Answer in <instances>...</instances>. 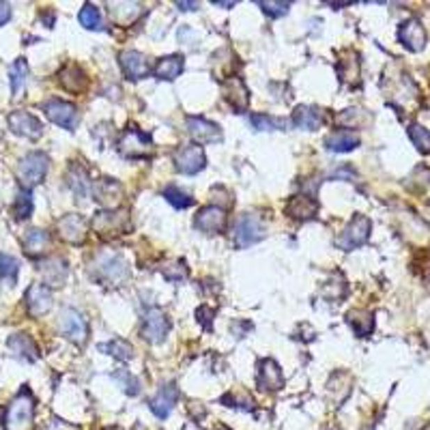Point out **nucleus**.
I'll return each mask as SVG.
<instances>
[{
    "label": "nucleus",
    "instance_id": "nucleus-1",
    "mask_svg": "<svg viewBox=\"0 0 430 430\" xmlns=\"http://www.w3.org/2000/svg\"><path fill=\"white\" fill-rule=\"evenodd\" d=\"M35 420V398L31 390H22L9 404L3 417L5 430H31Z\"/></svg>",
    "mask_w": 430,
    "mask_h": 430
},
{
    "label": "nucleus",
    "instance_id": "nucleus-2",
    "mask_svg": "<svg viewBox=\"0 0 430 430\" xmlns=\"http://www.w3.org/2000/svg\"><path fill=\"white\" fill-rule=\"evenodd\" d=\"M49 168V160L41 151H33V153L24 155L22 162L17 164V181L22 185V190H33L35 185H39L43 181V176L47 174Z\"/></svg>",
    "mask_w": 430,
    "mask_h": 430
},
{
    "label": "nucleus",
    "instance_id": "nucleus-3",
    "mask_svg": "<svg viewBox=\"0 0 430 430\" xmlns=\"http://www.w3.org/2000/svg\"><path fill=\"white\" fill-rule=\"evenodd\" d=\"M93 226L99 237L112 239L118 235H125L132 229V217L128 211H99L93 220Z\"/></svg>",
    "mask_w": 430,
    "mask_h": 430
},
{
    "label": "nucleus",
    "instance_id": "nucleus-4",
    "mask_svg": "<svg viewBox=\"0 0 430 430\" xmlns=\"http://www.w3.org/2000/svg\"><path fill=\"white\" fill-rule=\"evenodd\" d=\"M370 231H372V222L358 213L355 217H353L348 224H346V229L342 231V235L336 239V245L344 252H351V249H355V247H362L368 237H370Z\"/></svg>",
    "mask_w": 430,
    "mask_h": 430
},
{
    "label": "nucleus",
    "instance_id": "nucleus-5",
    "mask_svg": "<svg viewBox=\"0 0 430 430\" xmlns=\"http://www.w3.org/2000/svg\"><path fill=\"white\" fill-rule=\"evenodd\" d=\"M59 327H61V334L65 338H69L73 344H78V346L86 344V340H89V323H86L82 312L73 310V308H65L61 312Z\"/></svg>",
    "mask_w": 430,
    "mask_h": 430
},
{
    "label": "nucleus",
    "instance_id": "nucleus-6",
    "mask_svg": "<svg viewBox=\"0 0 430 430\" xmlns=\"http://www.w3.org/2000/svg\"><path fill=\"white\" fill-rule=\"evenodd\" d=\"M47 114V118L56 123L59 128L63 130H69L73 132L75 128H78L80 123V112H78V106L69 104V101H63V99H49L45 101V104L41 106Z\"/></svg>",
    "mask_w": 430,
    "mask_h": 430
},
{
    "label": "nucleus",
    "instance_id": "nucleus-7",
    "mask_svg": "<svg viewBox=\"0 0 430 430\" xmlns=\"http://www.w3.org/2000/svg\"><path fill=\"white\" fill-rule=\"evenodd\" d=\"M97 271L95 277L110 286H121L130 277V265L125 263L121 256H104L97 261Z\"/></svg>",
    "mask_w": 430,
    "mask_h": 430
},
{
    "label": "nucleus",
    "instance_id": "nucleus-8",
    "mask_svg": "<svg viewBox=\"0 0 430 430\" xmlns=\"http://www.w3.org/2000/svg\"><path fill=\"white\" fill-rule=\"evenodd\" d=\"M265 239V229L256 215L243 213L235 224V245L237 247H249Z\"/></svg>",
    "mask_w": 430,
    "mask_h": 430
},
{
    "label": "nucleus",
    "instance_id": "nucleus-9",
    "mask_svg": "<svg viewBox=\"0 0 430 430\" xmlns=\"http://www.w3.org/2000/svg\"><path fill=\"white\" fill-rule=\"evenodd\" d=\"M226 224H229V215L222 207H202L198 213H196V220H194V226L205 235H222L226 231Z\"/></svg>",
    "mask_w": 430,
    "mask_h": 430
},
{
    "label": "nucleus",
    "instance_id": "nucleus-10",
    "mask_svg": "<svg viewBox=\"0 0 430 430\" xmlns=\"http://www.w3.org/2000/svg\"><path fill=\"white\" fill-rule=\"evenodd\" d=\"M118 151L121 155L130 158V160H138V158H146L151 153V136L142 134L140 130L132 128L128 130L121 140H118Z\"/></svg>",
    "mask_w": 430,
    "mask_h": 430
},
{
    "label": "nucleus",
    "instance_id": "nucleus-11",
    "mask_svg": "<svg viewBox=\"0 0 430 430\" xmlns=\"http://www.w3.org/2000/svg\"><path fill=\"white\" fill-rule=\"evenodd\" d=\"M168 330H170L168 316L160 308H148L142 323V338L148 340L151 344H160L166 338Z\"/></svg>",
    "mask_w": 430,
    "mask_h": 430
},
{
    "label": "nucleus",
    "instance_id": "nucleus-12",
    "mask_svg": "<svg viewBox=\"0 0 430 430\" xmlns=\"http://www.w3.org/2000/svg\"><path fill=\"white\" fill-rule=\"evenodd\" d=\"M187 132L196 140L198 146L222 142V130L215 123L202 118V116H187Z\"/></svg>",
    "mask_w": 430,
    "mask_h": 430
},
{
    "label": "nucleus",
    "instance_id": "nucleus-13",
    "mask_svg": "<svg viewBox=\"0 0 430 430\" xmlns=\"http://www.w3.org/2000/svg\"><path fill=\"white\" fill-rule=\"evenodd\" d=\"M205 151L198 144H190V146H183L174 153V164H176V170L183 172V174H198L202 168H205Z\"/></svg>",
    "mask_w": 430,
    "mask_h": 430
},
{
    "label": "nucleus",
    "instance_id": "nucleus-14",
    "mask_svg": "<svg viewBox=\"0 0 430 430\" xmlns=\"http://www.w3.org/2000/svg\"><path fill=\"white\" fill-rule=\"evenodd\" d=\"M118 63L128 80H142L151 73L148 59L142 52H136V49H125V52H121Z\"/></svg>",
    "mask_w": 430,
    "mask_h": 430
},
{
    "label": "nucleus",
    "instance_id": "nucleus-15",
    "mask_svg": "<svg viewBox=\"0 0 430 430\" xmlns=\"http://www.w3.org/2000/svg\"><path fill=\"white\" fill-rule=\"evenodd\" d=\"M9 128H11L13 134L24 136V138H29V140H37L43 134L41 121L37 116L29 114V112H24V110H17V112L9 114Z\"/></svg>",
    "mask_w": 430,
    "mask_h": 430
},
{
    "label": "nucleus",
    "instance_id": "nucleus-16",
    "mask_svg": "<svg viewBox=\"0 0 430 430\" xmlns=\"http://www.w3.org/2000/svg\"><path fill=\"white\" fill-rule=\"evenodd\" d=\"M222 95L237 112H245L249 106V93L245 89L243 80L237 78V75H231V78L222 80Z\"/></svg>",
    "mask_w": 430,
    "mask_h": 430
},
{
    "label": "nucleus",
    "instance_id": "nucleus-17",
    "mask_svg": "<svg viewBox=\"0 0 430 430\" xmlns=\"http://www.w3.org/2000/svg\"><path fill=\"white\" fill-rule=\"evenodd\" d=\"M398 41L411 52H422L426 45V31L417 20H407L398 29Z\"/></svg>",
    "mask_w": 430,
    "mask_h": 430
},
{
    "label": "nucleus",
    "instance_id": "nucleus-18",
    "mask_svg": "<svg viewBox=\"0 0 430 430\" xmlns=\"http://www.w3.org/2000/svg\"><path fill=\"white\" fill-rule=\"evenodd\" d=\"M256 385L265 392H277L284 385V374L273 360H263L259 364V376H256Z\"/></svg>",
    "mask_w": 430,
    "mask_h": 430
},
{
    "label": "nucleus",
    "instance_id": "nucleus-19",
    "mask_svg": "<svg viewBox=\"0 0 430 430\" xmlns=\"http://www.w3.org/2000/svg\"><path fill=\"white\" fill-rule=\"evenodd\" d=\"M95 200H99L101 207H106V211H112L121 205L123 200V187L112 181V179H101L93 185Z\"/></svg>",
    "mask_w": 430,
    "mask_h": 430
},
{
    "label": "nucleus",
    "instance_id": "nucleus-20",
    "mask_svg": "<svg viewBox=\"0 0 430 430\" xmlns=\"http://www.w3.org/2000/svg\"><path fill=\"white\" fill-rule=\"evenodd\" d=\"M52 291L45 284H33L26 293V306L31 316H43L52 310Z\"/></svg>",
    "mask_w": 430,
    "mask_h": 430
},
{
    "label": "nucleus",
    "instance_id": "nucleus-21",
    "mask_svg": "<svg viewBox=\"0 0 430 430\" xmlns=\"http://www.w3.org/2000/svg\"><path fill=\"white\" fill-rule=\"evenodd\" d=\"M176 398H179V387H176L174 383H168V385H164L153 398H151L148 407H151V411H153L160 420H166V417L172 413V409H174Z\"/></svg>",
    "mask_w": 430,
    "mask_h": 430
},
{
    "label": "nucleus",
    "instance_id": "nucleus-22",
    "mask_svg": "<svg viewBox=\"0 0 430 430\" xmlns=\"http://www.w3.org/2000/svg\"><path fill=\"white\" fill-rule=\"evenodd\" d=\"M59 235L73 243V245H78L86 239V222L82 215H75V213H69L65 215L61 222H59Z\"/></svg>",
    "mask_w": 430,
    "mask_h": 430
},
{
    "label": "nucleus",
    "instance_id": "nucleus-23",
    "mask_svg": "<svg viewBox=\"0 0 430 430\" xmlns=\"http://www.w3.org/2000/svg\"><path fill=\"white\" fill-rule=\"evenodd\" d=\"M293 125L299 130L316 132L325 125V114H323V110H318L314 106H299L293 112Z\"/></svg>",
    "mask_w": 430,
    "mask_h": 430
},
{
    "label": "nucleus",
    "instance_id": "nucleus-24",
    "mask_svg": "<svg viewBox=\"0 0 430 430\" xmlns=\"http://www.w3.org/2000/svg\"><path fill=\"white\" fill-rule=\"evenodd\" d=\"M284 211L293 220H312L318 213V202L310 196H293L286 202Z\"/></svg>",
    "mask_w": 430,
    "mask_h": 430
},
{
    "label": "nucleus",
    "instance_id": "nucleus-25",
    "mask_svg": "<svg viewBox=\"0 0 430 430\" xmlns=\"http://www.w3.org/2000/svg\"><path fill=\"white\" fill-rule=\"evenodd\" d=\"M59 82H61V86H63L65 91H69V93H82V91H86V86H89L86 73H84L78 65H75V63H69L67 67L61 69Z\"/></svg>",
    "mask_w": 430,
    "mask_h": 430
},
{
    "label": "nucleus",
    "instance_id": "nucleus-26",
    "mask_svg": "<svg viewBox=\"0 0 430 430\" xmlns=\"http://www.w3.org/2000/svg\"><path fill=\"white\" fill-rule=\"evenodd\" d=\"M41 273H43V280H45V286H63L67 275H69V269H67V263L61 259V256H52L47 259L43 265H41Z\"/></svg>",
    "mask_w": 430,
    "mask_h": 430
},
{
    "label": "nucleus",
    "instance_id": "nucleus-27",
    "mask_svg": "<svg viewBox=\"0 0 430 430\" xmlns=\"http://www.w3.org/2000/svg\"><path fill=\"white\" fill-rule=\"evenodd\" d=\"M7 346L13 355L26 360V362H37L39 360V348L35 344V340L26 334H13L9 340H7Z\"/></svg>",
    "mask_w": 430,
    "mask_h": 430
},
{
    "label": "nucleus",
    "instance_id": "nucleus-28",
    "mask_svg": "<svg viewBox=\"0 0 430 430\" xmlns=\"http://www.w3.org/2000/svg\"><path fill=\"white\" fill-rule=\"evenodd\" d=\"M183 67H185V63H183V59L179 54H170V56H162L155 63L153 73H155V78H160V80L172 82V80H176L183 73Z\"/></svg>",
    "mask_w": 430,
    "mask_h": 430
},
{
    "label": "nucleus",
    "instance_id": "nucleus-29",
    "mask_svg": "<svg viewBox=\"0 0 430 430\" xmlns=\"http://www.w3.org/2000/svg\"><path fill=\"white\" fill-rule=\"evenodd\" d=\"M325 146L334 153H348V151L360 146V136L355 132H334L325 138Z\"/></svg>",
    "mask_w": 430,
    "mask_h": 430
},
{
    "label": "nucleus",
    "instance_id": "nucleus-30",
    "mask_svg": "<svg viewBox=\"0 0 430 430\" xmlns=\"http://www.w3.org/2000/svg\"><path fill=\"white\" fill-rule=\"evenodd\" d=\"M47 249H49V235L39 229L29 231L26 239H24V252H26L31 259H39Z\"/></svg>",
    "mask_w": 430,
    "mask_h": 430
},
{
    "label": "nucleus",
    "instance_id": "nucleus-31",
    "mask_svg": "<svg viewBox=\"0 0 430 430\" xmlns=\"http://www.w3.org/2000/svg\"><path fill=\"white\" fill-rule=\"evenodd\" d=\"M110 15L121 26H130L132 22H136L142 15V7L136 3H114L110 5Z\"/></svg>",
    "mask_w": 430,
    "mask_h": 430
},
{
    "label": "nucleus",
    "instance_id": "nucleus-32",
    "mask_svg": "<svg viewBox=\"0 0 430 430\" xmlns=\"http://www.w3.org/2000/svg\"><path fill=\"white\" fill-rule=\"evenodd\" d=\"M346 321L351 323L353 330H355V334L362 336V338L372 334V330H374V316L370 312H366V310H353V312H348Z\"/></svg>",
    "mask_w": 430,
    "mask_h": 430
},
{
    "label": "nucleus",
    "instance_id": "nucleus-33",
    "mask_svg": "<svg viewBox=\"0 0 430 430\" xmlns=\"http://www.w3.org/2000/svg\"><path fill=\"white\" fill-rule=\"evenodd\" d=\"M99 348L104 351V353H108V355L121 360V362H128V360L134 358V346L128 340H123V338H114V340H110L106 344H101Z\"/></svg>",
    "mask_w": 430,
    "mask_h": 430
},
{
    "label": "nucleus",
    "instance_id": "nucleus-34",
    "mask_svg": "<svg viewBox=\"0 0 430 430\" xmlns=\"http://www.w3.org/2000/svg\"><path fill=\"white\" fill-rule=\"evenodd\" d=\"M9 75H11V93L13 97L20 95V91L24 89V84H26V75H29V65L24 59H17L11 69H9Z\"/></svg>",
    "mask_w": 430,
    "mask_h": 430
},
{
    "label": "nucleus",
    "instance_id": "nucleus-35",
    "mask_svg": "<svg viewBox=\"0 0 430 430\" xmlns=\"http://www.w3.org/2000/svg\"><path fill=\"white\" fill-rule=\"evenodd\" d=\"M160 271H162V275L166 277V280H170V282H183L185 277H187V273H190L185 261H181V259L164 263V267Z\"/></svg>",
    "mask_w": 430,
    "mask_h": 430
},
{
    "label": "nucleus",
    "instance_id": "nucleus-36",
    "mask_svg": "<svg viewBox=\"0 0 430 430\" xmlns=\"http://www.w3.org/2000/svg\"><path fill=\"white\" fill-rule=\"evenodd\" d=\"M249 123H252V128L259 130V132L284 130V128H289V121L273 118V116H267V114H252V116H249Z\"/></svg>",
    "mask_w": 430,
    "mask_h": 430
},
{
    "label": "nucleus",
    "instance_id": "nucleus-37",
    "mask_svg": "<svg viewBox=\"0 0 430 430\" xmlns=\"http://www.w3.org/2000/svg\"><path fill=\"white\" fill-rule=\"evenodd\" d=\"M67 183H69V187L73 190V194L78 196V198H84V196H86V192H89V181H86V174H84L82 168L73 166V168L69 170V174H67Z\"/></svg>",
    "mask_w": 430,
    "mask_h": 430
},
{
    "label": "nucleus",
    "instance_id": "nucleus-38",
    "mask_svg": "<svg viewBox=\"0 0 430 430\" xmlns=\"http://www.w3.org/2000/svg\"><path fill=\"white\" fill-rule=\"evenodd\" d=\"M17 273H20V263L9 254H0V277H3V282L13 286L17 280Z\"/></svg>",
    "mask_w": 430,
    "mask_h": 430
},
{
    "label": "nucleus",
    "instance_id": "nucleus-39",
    "mask_svg": "<svg viewBox=\"0 0 430 430\" xmlns=\"http://www.w3.org/2000/svg\"><path fill=\"white\" fill-rule=\"evenodd\" d=\"M78 20H80L82 26L89 29V31H101V29H104V24H101V13H99V9L93 7V5H84V7L80 9Z\"/></svg>",
    "mask_w": 430,
    "mask_h": 430
},
{
    "label": "nucleus",
    "instance_id": "nucleus-40",
    "mask_svg": "<svg viewBox=\"0 0 430 430\" xmlns=\"http://www.w3.org/2000/svg\"><path fill=\"white\" fill-rule=\"evenodd\" d=\"M33 213V196L29 190H22L13 202V215L15 220H26Z\"/></svg>",
    "mask_w": 430,
    "mask_h": 430
},
{
    "label": "nucleus",
    "instance_id": "nucleus-41",
    "mask_svg": "<svg viewBox=\"0 0 430 430\" xmlns=\"http://www.w3.org/2000/svg\"><path fill=\"white\" fill-rule=\"evenodd\" d=\"M409 138H411L413 146L420 151V153H430V132L426 128L413 123L409 128Z\"/></svg>",
    "mask_w": 430,
    "mask_h": 430
},
{
    "label": "nucleus",
    "instance_id": "nucleus-42",
    "mask_svg": "<svg viewBox=\"0 0 430 430\" xmlns=\"http://www.w3.org/2000/svg\"><path fill=\"white\" fill-rule=\"evenodd\" d=\"M164 198L170 202L174 209H187V207L194 205V198H192L190 194L181 192L179 187H174V185H170V187L164 190Z\"/></svg>",
    "mask_w": 430,
    "mask_h": 430
},
{
    "label": "nucleus",
    "instance_id": "nucleus-43",
    "mask_svg": "<svg viewBox=\"0 0 430 430\" xmlns=\"http://www.w3.org/2000/svg\"><path fill=\"white\" fill-rule=\"evenodd\" d=\"M112 378H114V381H118L130 396H138L140 394V381H138L136 376H132L128 370H116L112 374Z\"/></svg>",
    "mask_w": 430,
    "mask_h": 430
},
{
    "label": "nucleus",
    "instance_id": "nucleus-44",
    "mask_svg": "<svg viewBox=\"0 0 430 430\" xmlns=\"http://www.w3.org/2000/svg\"><path fill=\"white\" fill-rule=\"evenodd\" d=\"M338 67H342V69H338L340 71V78L344 80V82H358V78H360V65H358V61H340V65Z\"/></svg>",
    "mask_w": 430,
    "mask_h": 430
},
{
    "label": "nucleus",
    "instance_id": "nucleus-45",
    "mask_svg": "<svg viewBox=\"0 0 430 430\" xmlns=\"http://www.w3.org/2000/svg\"><path fill=\"white\" fill-rule=\"evenodd\" d=\"M259 7H261L267 15H271V17H282V15H286L289 9H291L289 3H259Z\"/></svg>",
    "mask_w": 430,
    "mask_h": 430
},
{
    "label": "nucleus",
    "instance_id": "nucleus-46",
    "mask_svg": "<svg viewBox=\"0 0 430 430\" xmlns=\"http://www.w3.org/2000/svg\"><path fill=\"white\" fill-rule=\"evenodd\" d=\"M196 316H198V323H202V327H205L207 332H211V321L215 316V310L213 308H207V306H200L196 310Z\"/></svg>",
    "mask_w": 430,
    "mask_h": 430
},
{
    "label": "nucleus",
    "instance_id": "nucleus-47",
    "mask_svg": "<svg viewBox=\"0 0 430 430\" xmlns=\"http://www.w3.org/2000/svg\"><path fill=\"white\" fill-rule=\"evenodd\" d=\"M9 20H11V5L0 3V26H5Z\"/></svg>",
    "mask_w": 430,
    "mask_h": 430
},
{
    "label": "nucleus",
    "instance_id": "nucleus-48",
    "mask_svg": "<svg viewBox=\"0 0 430 430\" xmlns=\"http://www.w3.org/2000/svg\"><path fill=\"white\" fill-rule=\"evenodd\" d=\"M181 11H196L198 9V3H176Z\"/></svg>",
    "mask_w": 430,
    "mask_h": 430
},
{
    "label": "nucleus",
    "instance_id": "nucleus-49",
    "mask_svg": "<svg viewBox=\"0 0 430 430\" xmlns=\"http://www.w3.org/2000/svg\"><path fill=\"white\" fill-rule=\"evenodd\" d=\"M213 5H215V7H226V9L235 7V3H217V0H213Z\"/></svg>",
    "mask_w": 430,
    "mask_h": 430
},
{
    "label": "nucleus",
    "instance_id": "nucleus-50",
    "mask_svg": "<svg viewBox=\"0 0 430 430\" xmlns=\"http://www.w3.org/2000/svg\"><path fill=\"white\" fill-rule=\"evenodd\" d=\"M364 430H374V428H364Z\"/></svg>",
    "mask_w": 430,
    "mask_h": 430
}]
</instances>
